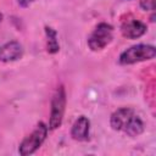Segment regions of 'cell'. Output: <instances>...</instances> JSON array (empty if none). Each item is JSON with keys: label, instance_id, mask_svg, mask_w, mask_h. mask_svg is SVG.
Here are the masks:
<instances>
[{"label": "cell", "instance_id": "cell-8", "mask_svg": "<svg viewBox=\"0 0 156 156\" xmlns=\"http://www.w3.org/2000/svg\"><path fill=\"white\" fill-rule=\"evenodd\" d=\"M89 127H90V122L85 116H80L78 117V119L74 122L72 130H71V135L74 140H87L89 136Z\"/></svg>", "mask_w": 156, "mask_h": 156}, {"label": "cell", "instance_id": "cell-4", "mask_svg": "<svg viewBox=\"0 0 156 156\" xmlns=\"http://www.w3.org/2000/svg\"><path fill=\"white\" fill-rule=\"evenodd\" d=\"M112 40V27L107 23H100L88 38V45L91 50H101Z\"/></svg>", "mask_w": 156, "mask_h": 156}, {"label": "cell", "instance_id": "cell-11", "mask_svg": "<svg viewBox=\"0 0 156 156\" xmlns=\"http://www.w3.org/2000/svg\"><path fill=\"white\" fill-rule=\"evenodd\" d=\"M140 7L146 11H152L155 9V0H141Z\"/></svg>", "mask_w": 156, "mask_h": 156}, {"label": "cell", "instance_id": "cell-10", "mask_svg": "<svg viewBox=\"0 0 156 156\" xmlns=\"http://www.w3.org/2000/svg\"><path fill=\"white\" fill-rule=\"evenodd\" d=\"M45 32H46V37H48V51L51 54L57 52L58 51V43L56 39V32L50 27H46Z\"/></svg>", "mask_w": 156, "mask_h": 156}, {"label": "cell", "instance_id": "cell-1", "mask_svg": "<svg viewBox=\"0 0 156 156\" xmlns=\"http://www.w3.org/2000/svg\"><path fill=\"white\" fill-rule=\"evenodd\" d=\"M155 55H156V49L152 45L138 44L123 51L119 56V62L122 65H132L135 62L151 60L155 57Z\"/></svg>", "mask_w": 156, "mask_h": 156}, {"label": "cell", "instance_id": "cell-12", "mask_svg": "<svg viewBox=\"0 0 156 156\" xmlns=\"http://www.w3.org/2000/svg\"><path fill=\"white\" fill-rule=\"evenodd\" d=\"M30 1H32V0H18V4H20L21 6H28V5L30 4Z\"/></svg>", "mask_w": 156, "mask_h": 156}, {"label": "cell", "instance_id": "cell-2", "mask_svg": "<svg viewBox=\"0 0 156 156\" xmlns=\"http://www.w3.org/2000/svg\"><path fill=\"white\" fill-rule=\"evenodd\" d=\"M46 134H48V127L43 122L38 123L37 128L32 132V134H29L23 139V141L18 147V152L22 156H27L35 152L39 149V146L44 143Z\"/></svg>", "mask_w": 156, "mask_h": 156}, {"label": "cell", "instance_id": "cell-6", "mask_svg": "<svg viewBox=\"0 0 156 156\" xmlns=\"http://www.w3.org/2000/svg\"><path fill=\"white\" fill-rule=\"evenodd\" d=\"M134 115L135 113H134V111L132 108H128V107L118 108L117 111H115L112 113L111 119H110L112 129H115V130H123L124 127L127 126V123L130 121V118Z\"/></svg>", "mask_w": 156, "mask_h": 156}, {"label": "cell", "instance_id": "cell-9", "mask_svg": "<svg viewBox=\"0 0 156 156\" xmlns=\"http://www.w3.org/2000/svg\"><path fill=\"white\" fill-rule=\"evenodd\" d=\"M143 130H144V123H143V121H141L136 115H134V116L130 118V121L127 123V126H126L124 129H123V132H124L127 135H129V136L140 135V134L143 133Z\"/></svg>", "mask_w": 156, "mask_h": 156}, {"label": "cell", "instance_id": "cell-7", "mask_svg": "<svg viewBox=\"0 0 156 156\" xmlns=\"http://www.w3.org/2000/svg\"><path fill=\"white\" fill-rule=\"evenodd\" d=\"M121 32H122L124 38L136 39L146 32V26L143 22L138 21V20H129V21H126L122 24Z\"/></svg>", "mask_w": 156, "mask_h": 156}, {"label": "cell", "instance_id": "cell-13", "mask_svg": "<svg viewBox=\"0 0 156 156\" xmlns=\"http://www.w3.org/2000/svg\"><path fill=\"white\" fill-rule=\"evenodd\" d=\"M1 20H2V15L0 13V22H1Z\"/></svg>", "mask_w": 156, "mask_h": 156}, {"label": "cell", "instance_id": "cell-3", "mask_svg": "<svg viewBox=\"0 0 156 156\" xmlns=\"http://www.w3.org/2000/svg\"><path fill=\"white\" fill-rule=\"evenodd\" d=\"M65 105H66V94L63 87H60L51 101V112L49 119V129L54 130L58 128L62 123L63 113H65Z\"/></svg>", "mask_w": 156, "mask_h": 156}, {"label": "cell", "instance_id": "cell-5", "mask_svg": "<svg viewBox=\"0 0 156 156\" xmlns=\"http://www.w3.org/2000/svg\"><path fill=\"white\" fill-rule=\"evenodd\" d=\"M23 54L22 45L18 41H9L0 46V61L11 62L18 60Z\"/></svg>", "mask_w": 156, "mask_h": 156}]
</instances>
